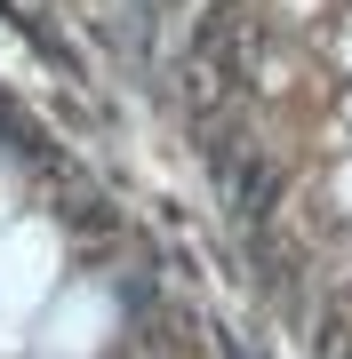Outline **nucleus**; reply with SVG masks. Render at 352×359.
<instances>
[{
	"mask_svg": "<svg viewBox=\"0 0 352 359\" xmlns=\"http://www.w3.org/2000/svg\"><path fill=\"white\" fill-rule=\"evenodd\" d=\"M313 8H320V25L352 48V0H313ZM320 344H328V359H352V335H320Z\"/></svg>",
	"mask_w": 352,
	"mask_h": 359,
	"instance_id": "1",
	"label": "nucleus"
}]
</instances>
